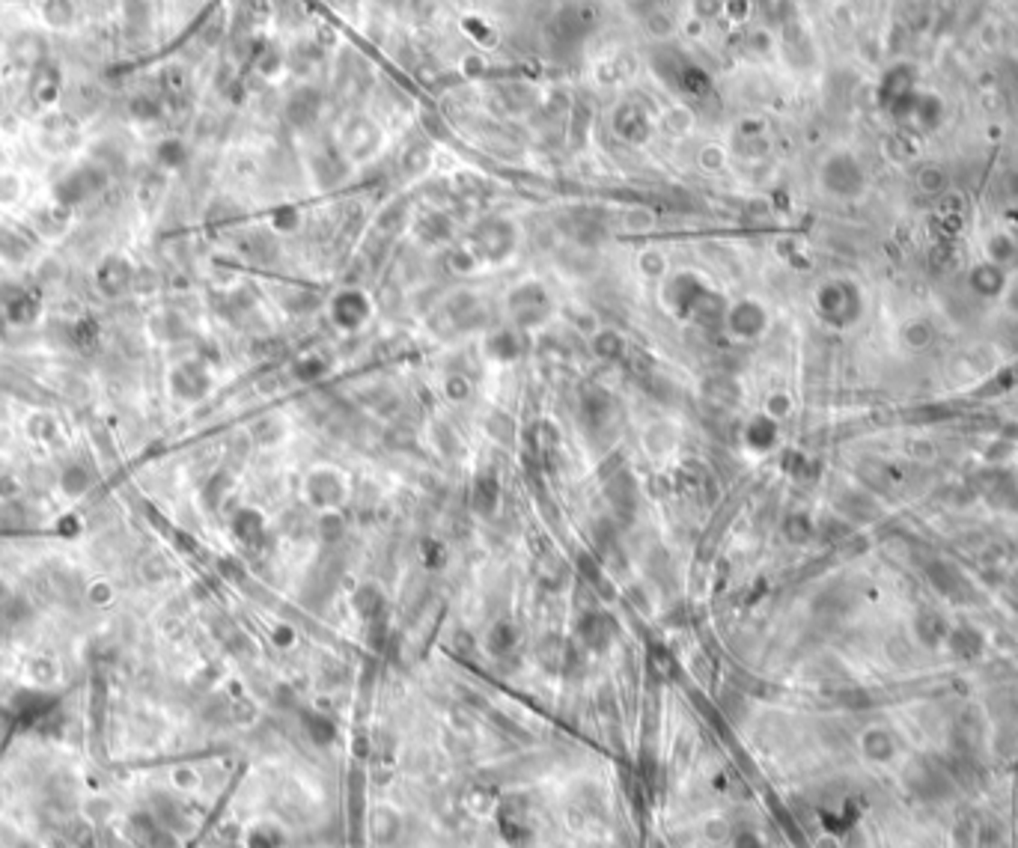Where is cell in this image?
I'll return each mask as SVG.
<instances>
[{
    "mask_svg": "<svg viewBox=\"0 0 1018 848\" xmlns=\"http://www.w3.org/2000/svg\"><path fill=\"white\" fill-rule=\"evenodd\" d=\"M614 128H617L619 137H626L631 143H640V140L646 137V131H649V119H646V114L637 105H623V108L617 110Z\"/></svg>",
    "mask_w": 1018,
    "mask_h": 848,
    "instance_id": "1",
    "label": "cell"
},
{
    "mask_svg": "<svg viewBox=\"0 0 1018 848\" xmlns=\"http://www.w3.org/2000/svg\"><path fill=\"white\" fill-rule=\"evenodd\" d=\"M480 244L485 257H504L506 250H513V230L504 221H485L480 227Z\"/></svg>",
    "mask_w": 1018,
    "mask_h": 848,
    "instance_id": "2",
    "label": "cell"
},
{
    "mask_svg": "<svg viewBox=\"0 0 1018 848\" xmlns=\"http://www.w3.org/2000/svg\"><path fill=\"white\" fill-rule=\"evenodd\" d=\"M316 114H319V96L313 93V90H298L292 99H289V117L295 122H310Z\"/></svg>",
    "mask_w": 1018,
    "mask_h": 848,
    "instance_id": "3",
    "label": "cell"
}]
</instances>
